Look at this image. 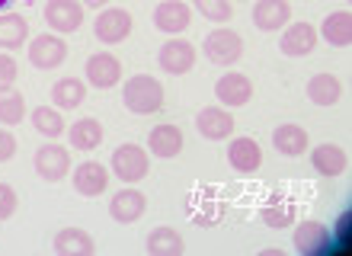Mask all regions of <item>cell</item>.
Here are the masks:
<instances>
[{"label": "cell", "mask_w": 352, "mask_h": 256, "mask_svg": "<svg viewBox=\"0 0 352 256\" xmlns=\"http://www.w3.org/2000/svg\"><path fill=\"white\" fill-rule=\"evenodd\" d=\"M122 100L138 116L160 112L164 109V83L157 77H151V74H135V77H129L125 90H122Z\"/></svg>", "instance_id": "obj_1"}, {"label": "cell", "mask_w": 352, "mask_h": 256, "mask_svg": "<svg viewBox=\"0 0 352 256\" xmlns=\"http://www.w3.org/2000/svg\"><path fill=\"white\" fill-rule=\"evenodd\" d=\"M205 58L212 64H221V67H231L243 58V39L234 32V29H212L205 36Z\"/></svg>", "instance_id": "obj_2"}, {"label": "cell", "mask_w": 352, "mask_h": 256, "mask_svg": "<svg viewBox=\"0 0 352 256\" xmlns=\"http://www.w3.org/2000/svg\"><path fill=\"white\" fill-rule=\"evenodd\" d=\"M93 32H96V39H100L102 45H119V42H125V39L131 36L129 10H122V7L102 10L100 17H96V23H93Z\"/></svg>", "instance_id": "obj_3"}, {"label": "cell", "mask_w": 352, "mask_h": 256, "mask_svg": "<svg viewBox=\"0 0 352 256\" xmlns=\"http://www.w3.org/2000/svg\"><path fill=\"white\" fill-rule=\"evenodd\" d=\"M112 173L125 183H138L148 176V154L138 145H119L112 154Z\"/></svg>", "instance_id": "obj_4"}, {"label": "cell", "mask_w": 352, "mask_h": 256, "mask_svg": "<svg viewBox=\"0 0 352 256\" xmlns=\"http://www.w3.org/2000/svg\"><path fill=\"white\" fill-rule=\"evenodd\" d=\"M67 170H71V154H67V147L55 145V141H48L36 151V173L48 183H58V180H65Z\"/></svg>", "instance_id": "obj_5"}, {"label": "cell", "mask_w": 352, "mask_h": 256, "mask_svg": "<svg viewBox=\"0 0 352 256\" xmlns=\"http://www.w3.org/2000/svg\"><path fill=\"white\" fill-rule=\"evenodd\" d=\"M65 58H67L65 39L52 36V32L36 36L32 39V45H29V61H32V67H38V71H52V67H58Z\"/></svg>", "instance_id": "obj_6"}, {"label": "cell", "mask_w": 352, "mask_h": 256, "mask_svg": "<svg viewBox=\"0 0 352 256\" xmlns=\"http://www.w3.org/2000/svg\"><path fill=\"white\" fill-rule=\"evenodd\" d=\"M42 13L55 32H74L84 23V3H77V0H48Z\"/></svg>", "instance_id": "obj_7"}, {"label": "cell", "mask_w": 352, "mask_h": 256, "mask_svg": "<svg viewBox=\"0 0 352 256\" xmlns=\"http://www.w3.org/2000/svg\"><path fill=\"white\" fill-rule=\"evenodd\" d=\"M157 61H160V71H167V74L192 71L195 45H192V42H186V39H170V42H164V48H160Z\"/></svg>", "instance_id": "obj_8"}, {"label": "cell", "mask_w": 352, "mask_h": 256, "mask_svg": "<svg viewBox=\"0 0 352 256\" xmlns=\"http://www.w3.org/2000/svg\"><path fill=\"white\" fill-rule=\"evenodd\" d=\"M317 45V29L311 23H292V26L282 32V42H278V52L288 58H305L311 55Z\"/></svg>", "instance_id": "obj_9"}, {"label": "cell", "mask_w": 352, "mask_h": 256, "mask_svg": "<svg viewBox=\"0 0 352 256\" xmlns=\"http://www.w3.org/2000/svg\"><path fill=\"white\" fill-rule=\"evenodd\" d=\"M87 81L96 87V90H109V87H116L122 77V64L116 55H109V52H96V55L87 61Z\"/></svg>", "instance_id": "obj_10"}, {"label": "cell", "mask_w": 352, "mask_h": 256, "mask_svg": "<svg viewBox=\"0 0 352 256\" xmlns=\"http://www.w3.org/2000/svg\"><path fill=\"white\" fill-rule=\"evenodd\" d=\"M214 96H218V103H224V106H247L253 96V83L247 74H224V77H218V83H214Z\"/></svg>", "instance_id": "obj_11"}, {"label": "cell", "mask_w": 352, "mask_h": 256, "mask_svg": "<svg viewBox=\"0 0 352 256\" xmlns=\"http://www.w3.org/2000/svg\"><path fill=\"white\" fill-rule=\"evenodd\" d=\"M144 209H148V199H144V192L131 189V186H125L122 192H116L109 202V215L119 224H131V221H138L141 215H144Z\"/></svg>", "instance_id": "obj_12"}, {"label": "cell", "mask_w": 352, "mask_h": 256, "mask_svg": "<svg viewBox=\"0 0 352 256\" xmlns=\"http://www.w3.org/2000/svg\"><path fill=\"white\" fill-rule=\"evenodd\" d=\"M195 128H199V135L208 138V141H221V138L231 135L234 119H231V112L221 109V106H205V109H199V116H195Z\"/></svg>", "instance_id": "obj_13"}, {"label": "cell", "mask_w": 352, "mask_h": 256, "mask_svg": "<svg viewBox=\"0 0 352 256\" xmlns=\"http://www.w3.org/2000/svg\"><path fill=\"white\" fill-rule=\"evenodd\" d=\"M189 23H192V10L186 7L183 0H164V3L154 10V26H157L160 32L176 36V32L189 29Z\"/></svg>", "instance_id": "obj_14"}, {"label": "cell", "mask_w": 352, "mask_h": 256, "mask_svg": "<svg viewBox=\"0 0 352 256\" xmlns=\"http://www.w3.org/2000/svg\"><path fill=\"white\" fill-rule=\"evenodd\" d=\"M288 19H292L288 0H256V7H253V23L263 32H276V29L288 26Z\"/></svg>", "instance_id": "obj_15"}, {"label": "cell", "mask_w": 352, "mask_h": 256, "mask_svg": "<svg viewBox=\"0 0 352 256\" xmlns=\"http://www.w3.org/2000/svg\"><path fill=\"white\" fill-rule=\"evenodd\" d=\"M228 164L237 170V173H253V170H260L263 164V151L260 145L253 141V138H234L231 147H228Z\"/></svg>", "instance_id": "obj_16"}, {"label": "cell", "mask_w": 352, "mask_h": 256, "mask_svg": "<svg viewBox=\"0 0 352 256\" xmlns=\"http://www.w3.org/2000/svg\"><path fill=\"white\" fill-rule=\"evenodd\" d=\"M106 186H109V170L102 164H96V160H87V164H80L74 170V189L80 192V195H87V199L102 195Z\"/></svg>", "instance_id": "obj_17"}, {"label": "cell", "mask_w": 352, "mask_h": 256, "mask_svg": "<svg viewBox=\"0 0 352 256\" xmlns=\"http://www.w3.org/2000/svg\"><path fill=\"white\" fill-rule=\"evenodd\" d=\"M330 244V231L320 221H301L295 228V250L301 256H314Z\"/></svg>", "instance_id": "obj_18"}, {"label": "cell", "mask_w": 352, "mask_h": 256, "mask_svg": "<svg viewBox=\"0 0 352 256\" xmlns=\"http://www.w3.org/2000/svg\"><path fill=\"white\" fill-rule=\"evenodd\" d=\"M52 250L58 256H90L93 253V237L80 228H65L58 231L52 240Z\"/></svg>", "instance_id": "obj_19"}, {"label": "cell", "mask_w": 352, "mask_h": 256, "mask_svg": "<svg viewBox=\"0 0 352 256\" xmlns=\"http://www.w3.org/2000/svg\"><path fill=\"white\" fill-rule=\"evenodd\" d=\"M148 147H151V154L154 157L170 160V157H176L179 151H183V131H179L176 125H157L148 135Z\"/></svg>", "instance_id": "obj_20"}, {"label": "cell", "mask_w": 352, "mask_h": 256, "mask_svg": "<svg viewBox=\"0 0 352 256\" xmlns=\"http://www.w3.org/2000/svg\"><path fill=\"white\" fill-rule=\"evenodd\" d=\"M311 164H314V170L320 176H340L346 170V164H349V157H346L343 147L336 145H317L314 154H311Z\"/></svg>", "instance_id": "obj_21"}, {"label": "cell", "mask_w": 352, "mask_h": 256, "mask_svg": "<svg viewBox=\"0 0 352 256\" xmlns=\"http://www.w3.org/2000/svg\"><path fill=\"white\" fill-rule=\"evenodd\" d=\"M320 36L330 42L333 48H346L352 42V17L349 10H336L320 23Z\"/></svg>", "instance_id": "obj_22"}, {"label": "cell", "mask_w": 352, "mask_h": 256, "mask_svg": "<svg viewBox=\"0 0 352 256\" xmlns=\"http://www.w3.org/2000/svg\"><path fill=\"white\" fill-rule=\"evenodd\" d=\"M340 93H343V87H340L336 74H317L307 81V100L317 103V106H336Z\"/></svg>", "instance_id": "obj_23"}, {"label": "cell", "mask_w": 352, "mask_h": 256, "mask_svg": "<svg viewBox=\"0 0 352 256\" xmlns=\"http://www.w3.org/2000/svg\"><path fill=\"white\" fill-rule=\"evenodd\" d=\"M272 145H276L278 154L285 157H298L307 151V131L301 125H278L276 131H272Z\"/></svg>", "instance_id": "obj_24"}, {"label": "cell", "mask_w": 352, "mask_h": 256, "mask_svg": "<svg viewBox=\"0 0 352 256\" xmlns=\"http://www.w3.org/2000/svg\"><path fill=\"white\" fill-rule=\"evenodd\" d=\"M26 36H29V23L26 17L19 13H0V48H23L26 45Z\"/></svg>", "instance_id": "obj_25"}, {"label": "cell", "mask_w": 352, "mask_h": 256, "mask_svg": "<svg viewBox=\"0 0 352 256\" xmlns=\"http://www.w3.org/2000/svg\"><path fill=\"white\" fill-rule=\"evenodd\" d=\"M260 218L269 228H292L295 224V202L285 199V195H272L260 209Z\"/></svg>", "instance_id": "obj_26"}, {"label": "cell", "mask_w": 352, "mask_h": 256, "mask_svg": "<svg viewBox=\"0 0 352 256\" xmlns=\"http://www.w3.org/2000/svg\"><path fill=\"white\" fill-rule=\"evenodd\" d=\"M144 247H148L151 256H183L186 244L173 228H157L148 234V244H144Z\"/></svg>", "instance_id": "obj_27"}, {"label": "cell", "mask_w": 352, "mask_h": 256, "mask_svg": "<svg viewBox=\"0 0 352 256\" xmlns=\"http://www.w3.org/2000/svg\"><path fill=\"white\" fill-rule=\"evenodd\" d=\"M87 96V87L77 77H61V81L52 87V103L58 109H77Z\"/></svg>", "instance_id": "obj_28"}, {"label": "cell", "mask_w": 352, "mask_h": 256, "mask_svg": "<svg viewBox=\"0 0 352 256\" xmlns=\"http://www.w3.org/2000/svg\"><path fill=\"white\" fill-rule=\"evenodd\" d=\"M67 138H71V147H77V151H93L102 141V125L96 119H77L67 128Z\"/></svg>", "instance_id": "obj_29"}, {"label": "cell", "mask_w": 352, "mask_h": 256, "mask_svg": "<svg viewBox=\"0 0 352 256\" xmlns=\"http://www.w3.org/2000/svg\"><path fill=\"white\" fill-rule=\"evenodd\" d=\"M32 128H36L38 135H45L55 141L61 131H65V119H61V112L52 109V106H38V109H32Z\"/></svg>", "instance_id": "obj_30"}, {"label": "cell", "mask_w": 352, "mask_h": 256, "mask_svg": "<svg viewBox=\"0 0 352 256\" xmlns=\"http://www.w3.org/2000/svg\"><path fill=\"white\" fill-rule=\"evenodd\" d=\"M23 116H26V100L16 90L0 93V122L3 125H19Z\"/></svg>", "instance_id": "obj_31"}, {"label": "cell", "mask_w": 352, "mask_h": 256, "mask_svg": "<svg viewBox=\"0 0 352 256\" xmlns=\"http://www.w3.org/2000/svg\"><path fill=\"white\" fill-rule=\"evenodd\" d=\"M195 10H199L205 19H212V23H228L234 13L231 0H195Z\"/></svg>", "instance_id": "obj_32"}, {"label": "cell", "mask_w": 352, "mask_h": 256, "mask_svg": "<svg viewBox=\"0 0 352 256\" xmlns=\"http://www.w3.org/2000/svg\"><path fill=\"white\" fill-rule=\"evenodd\" d=\"M221 218H224V205L218 199H214V202H205L202 211H192V221L199 224V228H212V224H218Z\"/></svg>", "instance_id": "obj_33"}, {"label": "cell", "mask_w": 352, "mask_h": 256, "mask_svg": "<svg viewBox=\"0 0 352 256\" xmlns=\"http://www.w3.org/2000/svg\"><path fill=\"white\" fill-rule=\"evenodd\" d=\"M13 81H16V61L10 55H0V93L13 90Z\"/></svg>", "instance_id": "obj_34"}, {"label": "cell", "mask_w": 352, "mask_h": 256, "mask_svg": "<svg viewBox=\"0 0 352 256\" xmlns=\"http://www.w3.org/2000/svg\"><path fill=\"white\" fill-rule=\"evenodd\" d=\"M16 211V192L10 183H0V221H7Z\"/></svg>", "instance_id": "obj_35"}, {"label": "cell", "mask_w": 352, "mask_h": 256, "mask_svg": "<svg viewBox=\"0 0 352 256\" xmlns=\"http://www.w3.org/2000/svg\"><path fill=\"white\" fill-rule=\"evenodd\" d=\"M13 154H16V138L10 135L7 128H0V164H7Z\"/></svg>", "instance_id": "obj_36"}, {"label": "cell", "mask_w": 352, "mask_h": 256, "mask_svg": "<svg viewBox=\"0 0 352 256\" xmlns=\"http://www.w3.org/2000/svg\"><path fill=\"white\" fill-rule=\"evenodd\" d=\"M80 3H84V7H106L109 0H80Z\"/></svg>", "instance_id": "obj_37"}, {"label": "cell", "mask_w": 352, "mask_h": 256, "mask_svg": "<svg viewBox=\"0 0 352 256\" xmlns=\"http://www.w3.org/2000/svg\"><path fill=\"white\" fill-rule=\"evenodd\" d=\"M10 3H13V0H0V10H7Z\"/></svg>", "instance_id": "obj_38"}]
</instances>
